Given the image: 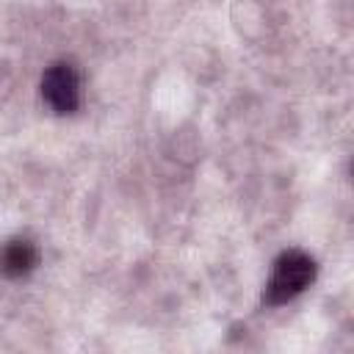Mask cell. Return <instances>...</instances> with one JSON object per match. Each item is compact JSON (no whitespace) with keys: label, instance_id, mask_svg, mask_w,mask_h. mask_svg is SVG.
<instances>
[{"label":"cell","instance_id":"obj_1","mask_svg":"<svg viewBox=\"0 0 354 354\" xmlns=\"http://www.w3.org/2000/svg\"><path fill=\"white\" fill-rule=\"evenodd\" d=\"M315 279V263L310 254L299 252V249H290V252H282L274 263V271H271V279L266 282V290H263V301L268 307H277V304H285L290 299H296L310 282Z\"/></svg>","mask_w":354,"mask_h":354},{"label":"cell","instance_id":"obj_2","mask_svg":"<svg viewBox=\"0 0 354 354\" xmlns=\"http://www.w3.org/2000/svg\"><path fill=\"white\" fill-rule=\"evenodd\" d=\"M41 97L55 113H75L80 105V75L72 64L58 61L41 77Z\"/></svg>","mask_w":354,"mask_h":354},{"label":"cell","instance_id":"obj_3","mask_svg":"<svg viewBox=\"0 0 354 354\" xmlns=\"http://www.w3.org/2000/svg\"><path fill=\"white\" fill-rule=\"evenodd\" d=\"M39 263V249L28 238H11L0 249V274L8 279H22L28 277Z\"/></svg>","mask_w":354,"mask_h":354}]
</instances>
